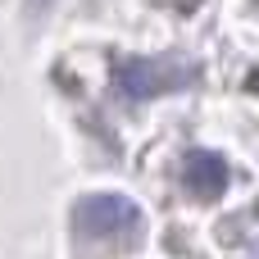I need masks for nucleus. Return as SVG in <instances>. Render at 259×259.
I'll return each instance as SVG.
<instances>
[{
    "mask_svg": "<svg viewBox=\"0 0 259 259\" xmlns=\"http://www.w3.org/2000/svg\"><path fill=\"white\" fill-rule=\"evenodd\" d=\"M137 223H141L137 205L123 200V196H91V200L77 205V228H82L87 237H96V241L118 237V232H132Z\"/></svg>",
    "mask_w": 259,
    "mask_h": 259,
    "instance_id": "f03ea898",
    "label": "nucleus"
},
{
    "mask_svg": "<svg viewBox=\"0 0 259 259\" xmlns=\"http://www.w3.org/2000/svg\"><path fill=\"white\" fill-rule=\"evenodd\" d=\"M182 182H187V191H191L196 200H219V196L228 191V164H223V155H214V150H191L187 164H182Z\"/></svg>",
    "mask_w": 259,
    "mask_h": 259,
    "instance_id": "7ed1b4c3",
    "label": "nucleus"
},
{
    "mask_svg": "<svg viewBox=\"0 0 259 259\" xmlns=\"http://www.w3.org/2000/svg\"><path fill=\"white\" fill-rule=\"evenodd\" d=\"M114 82H118V91L132 96V100H155V96L182 87V82H187V68L155 64V59H127V64L114 68Z\"/></svg>",
    "mask_w": 259,
    "mask_h": 259,
    "instance_id": "f257e3e1",
    "label": "nucleus"
}]
</instances>
